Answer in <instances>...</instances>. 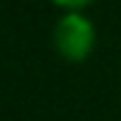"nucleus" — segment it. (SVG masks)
I'll use <instances>...</instances> for the list:
<instances>
[{
  "instance_id": "obj_1",
  "label": "nucleus",
  "mask_w": 121,
  "mask_h": 121,
  "mask_svg": "<svg viewBox=\"0 0 121 121\" xmlns=\"http://www.w3.org/2000/svg\"><path fill=\"white\" fill-rule=\"evenodd\" d=\"M52 41H55V50L60 52V58L80 63L94 52L96 28L83 11H63V17L55 22Z\"/></svg>"
},
{
  "instance_id": "obj_2",
  "label": "nucleus",
  "mask_w": 121,
  "mask_h": 121,
  "mask_svg": "<svg viewBox=\"0 0 121 121\" xmlns=\"http://www.w3.org/2000/svg\"><path fill=\"white\" fill-rule=\"evenodd\" d=\"M58 8H63V11H83L85 6H91L94 0H52Z\"/></svg>"
}]
</instances>
